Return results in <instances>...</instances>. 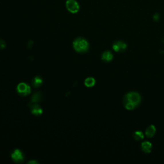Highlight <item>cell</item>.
<instances>
[{"mask_svg":"<svg viewBox=\"0 0 164 164\" xmlns=\"http://www.w3.org/2000/svg\"><path fill=\"white\" fill-rule=\"evenodd\" d=\"M141 102V97L140 94L137 92H132L125 95L123 99V104H132L134 106H137L140 104Z\"/></svg>","mask_w":164,"mask_h":164,"instance_id":"obj_1","label":"cell"},{"mask_svg":"<svg viewBox=\"0 0 164 164\" xmlns=\"http://www.w3.org/2000/svg\"><path fill=\"white\" fill-rule=\"evenodd\" d=\"M73 48L78 53H85L88 51L89 48V43L86 39L79 37L73 42Z\"/></svg>","mask_w":164,"mask_h":164,"instance_id":"obj_2","label":"cell"},{"mask_svg":"<svg viewBox=\"0 0 164 164\" xmlns=\"http://www.w3.org/2000/svg\"><path fill=\"white\" fill-rule=\"evenodd\" d=\"M17 91L19 94L23 96L28 95L31 92V89L28 84L25 83H20L17 87Z\"/></svg>","mask_w":164,"mask_h":164,"instance_id":"obj_3","label":"cell"},{"mask_svg":"<svg viewBox=\"0 0 164 164\" xmlns=\"http://www.w3.org/2000/svg\"><path fill=\"white\" fill-rule=\"evenodd\" d=\"M66 8L68 11L73 13L78 12L80 10V6L75 0H67L66 2Z\"/></svg>","mask_w":164,"mask_h":164,"instance_id":"obj_4","label":"cell"},{"mask_svg":"<svg viewBox=\"0 0 164 164\" xmlns=\"http://www.w3.org/2000/svg\"><path fill=\"white\" fill-rule=\"evenodd\" d=\"M11 157H12L13 162L16 163H20L24 160V156L23 153L18 149L14 150V151L12 153Z\"/></svg>","mask_w":164,"mask_h":164,"instance_id":"obj_5","label":"cell"},{"mask_svg":"<svg viewBox=\"0 0 164 164\" xmlns=\"http://www.w3.org/2000/svg\"><path fill=\"white\" fill-rule=\"evenodd\" d=\"M126 44L122 41H116L113 44V49L116 52H122L126 50Z\"/></svg>","mask_w":164,"mask_h":164,"instance_id":"obj_6","label":"cell"},{"mask_svg":"<svg viewBox=\"0 0 164 164\" xmlns=\"http://www.w3.org/2000/svg\"><path fill=\"white\" fill-rule=\"evenodd\" d=\"M31 111L32 114L35 115V116H40L42 114V109L37 104H33L31 106Z\"/></svg>","mask_w":164,"mask_h":164,"instance_id":"obj_7","label":"cell"},{"mask_svg":"<svg viewBox=\"0 0 164 164\" xmlns=\"http://www.w3.org/2000/svg\"><path fill=\"white\" fill-rule=\"evenodd\" d=\"M101 58L105 62H110L113 59V54L109 51H105L102 54Z\"/></svg>","mask_w":164,"mask_h":164,"instance_id":"obj_8","label":"cell"},{"mask_svg":"<svg viewBox=\"0 0 164 164\" xmlns=\"http://www.w3.org/2000/svg\"><path fill=\"white\" fill-rule=\"evenodd\" d=\"M142 149L143 151L146 153H149L151 151L152 149V144L151 142L148 141H145L142 144Z\"/></svg>","mask_w":164,"mask_h":164,"instance_id":"obj_9","label":"cell"},{"mask_svg":"<svg viewBox=\"0 0 164 164\" xmlns=\"http://www.w3.org/2000/svg\"><path fill=\"white\" fill-rule=\"evenodd\" d=\"M156 133V128L155 126L153 125H151L147 128L146 130V135L147 137L151 138Z\"/></svg>","mask_w":164,"mask_h":164,"instance_id":"obj_10","label":"cell"},{"mask_svg":"<svg viewBox=\"0 0 164 164\" xmlns=\"http://www.w3.org/2000/svg\"><path fill=\"white\" fill-rule=\"evenodd\" d=\"M42 81H43L42 78L39 77V76H36V77H35L34 80H32V85L35 88H37V87H39L42 85Z\"/></svg>","mask_w":164,"mask_h":164,"instance_id":"obj_11","label":"cell"},{"mask_svg":"<svg viewBox=\"0 0 164 164\" xmlns=\"http://www.w3.org/2000/svg\"><path fill=\"white\" fill-rule=\"evenodd\" d=\"M95 80L94 78H87L85 80V85L87 87H92L95 85Z\"/></svg>","mask_w":164,"mask_h":164,"instance_id":"obj_12","label":"cell"},{"mask_svg":"<svg viewBox=\"0 0 164 164\" xmlns=\"http://www.w3.org/2000/svg\"><path fill=\"white\" fill-rule=\"evenodd\" d=\"M133 138L136 140H140L144 138V134L142 132H136L133 133Z\"/></svg>","mask_w":164,"mask_h":164,"instance_id":"obj_13","label":"cell"},{"mask_svg":"<svg viewBox=\"0 0 164 164\" xmlns=\"http://www.w3.org/2000/svg\"><path fill=\"white\" fill-rule=\"evenodd\" d=\"M41 99V95L40 93L37 92V93H35V94H34L32 97V103H34L35 102H37V101H39Z\"/></svg>","mask_w":164,"mask_h":164,"instance_id":"obj_14","label":"cell"},{"mask_svg":"<svg viewBox=\"0 0 164 164\" xmlns=\"http://www.w3.org/2000/svg\"><path fill=\"white\" fill-rule=\"evenodd\" d=\"M6 47V42L4 40H0V50H3Z\"/></svg>","mask_w":164,"mask_h":164,"instance_id":"obj_15","label":"cell"},{"mask_svg":"<svg viewBox=\"0 0 164 164\" xmlns=\"http://www.w3.org/2000/svg\"><path fill=\"white\" fill-rule=\"evenodd\" d=\"M29 163H37V162H35V161H31V162H29Z\"/></svg>","mask_w":164,"mask_h":164,"instance_id":"obj_16","label":"cell"}]
</instances>
